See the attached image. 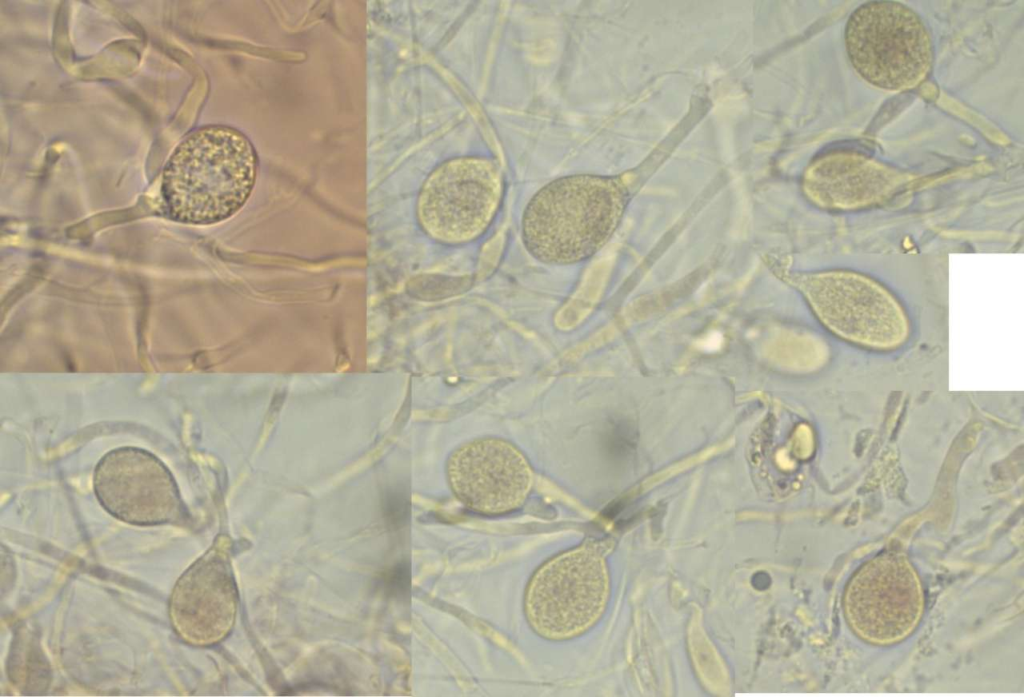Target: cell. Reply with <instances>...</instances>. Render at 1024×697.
I'll list each match as a JSON object with an SVG mask.
<instances>
[{
  "mask_svg": "<svg viewBox=\"0 0 1024 697\" xmlns=\"http://www.w3.org/2000/svg\"><path fill=\"white\" fill-rule=\"evenodd\" d=\"M503 195V177L495 159L462 156L439 164L425 180L417 202L423 230L446 244L481 235L492 222Z\"/></svg>",
  "mask_w": 1024,
  "mask_h": 697,
  "instance_id": "6",
  "label": "cell"
},
{
  "mask_svg": "<svg viewBox=\"0 0 1024 697\" xmlns=\"http://www.w3.org/2000/svg\"><path fill=\"white\" fill-rule=\"evenodd\" d=\"M96 497L115 518L133 525L176 523L184 505L168 468L153 454L134 447L107 453L93 478Z\"/></svg>",
  "mask_w": 1024,
  "mask_h": 697,
  "instance_id": "8",
  "label": "cell"
},
{
  "mask_svg": "<svg viewBox=\"0 0 1024 697\" xmlns=\"http://www.w3.org/2000/svg\"><path fill=\"white\" fill-rule=\"evenodd\" d=\"M258 158L239 130L209 125L190 133L163 170L161 194L168 217L212 225L235 215L256 182Z\"/></svg>",
  "mask_w": 1024,
  "mask_h": 697,
  "instance_id": "1",
  "label": "cell"
},
{
  "mask_svg": "<svg viewBox=\"0 0 1024 697\" xmlns=\"http://www.w3.org/2000/svg\"><path fill=\"white\" fill-rule=\"evenodd\" d=\"M237 590L228 555L214 547L177 580L168 603L176 634L192 646H211L230 632L236 614Z\"/></svg>",
  "mask_w": 1024,
  "mask_h": 697,
  "instance_id": "10",
  "label": "cell"
},
{
  "mask_svg": "<svg viewBox=\"0 0 1024 697\" xmlns=\"http://www.w3.org/2000/svg\"><path fill=\"white\" fill-rule=\"evenodd\" d=\"M848 58L868 83L889 91L910 89L929 74L933 45L921 18L894 1L860 5L844 32Z\"/></svg>",
  "mask_w": 1024,
  "mask_h": 697,
  "instance_id": "5",
  "label": "cell"
},
{
  "mask_svg": "<svg viewBox=\"0 0 1024 697\" xmlns=\"http://www.w3.org/2000/svg\"><path fill=\"white\" fill-rule=\"evenodd\" d=\"M628 200L629 191L619 176L577 174L555 179L524 210V246L546 264L586 260L611 238Z\"/></svg>",
  "mask_w": 1024,
  "mask_h": 697,
  "instance_id": "2",
  "label": "cell"
},
{
  "mask_svg": "<svg viewBox=\"0 0 1024 697\" xmlns=\"http://www.w3.org/2000/svg\"><path fill=\"white\" fill-rule=\"evenodd\" d=\"M781 280L799 291L830 331L853 343L892 349L907 338L909 325L895 296L874 279L849 270L799 272L768 261Z\"/></svg>",
  "mask_w": 1024,
  "mask_h": 697,
  "instance_id": "3",
  "label": "cell"
},
{
  "mask_svg": "<svg viewBox=\"0 0 1024 697\" xmlns=\"http://www.w3.org/2000/svg\"><path fill=\"white\" fill-rule=\"evenodd\" d=\"M14 656L10 660V677L14 683L26 691H41L49 684V668L46 659L37 645L30 638L18 640Z\"/></svg>",
  "mask_w": 1024,
  "mask_h": 697,
  "instance_id": "12",
  "label": "cell"
},
{
  "mask_svg": "<svg viewBox=\"0 0 1024 697\" xmlns=\"http://www.w3.org/2000/svg\"><path fill=\"white\" fill-rule=\"evenodd\" d=\"M895 169L863 154L829 152L815 158L802 181L806 197L829 210H851L877 204L902 184Z\"/></svg>",
  "mask_w": 1024,
  "mask_h": 697,
  "instance_id": "11",
  "label": "cell"
},
{
  "mask_svg": "<svg viewBox=\"0 0 1024 697\" xmlns=\"http://www.w3.org/2000/svg\"><path fill=\"white\" fill-rule=\"evenodd\" d=\"M448 484L469 510L500 515L519 509L527 500L534 473L514 444L483 437L457 447L446 463Z\"/></svg>",
  "mask_w": 1024,
  "mask_h": 697,
  "instance_id": "9",
  "label": "cell"
},
{
  "mask_svg": "<svg viewBox=\"0 0 1024 697\" xmlns=\"http://www.w3.org/2000/svg\"><path fill=\"white\" fill-rule=\"evenodd\" d=\"M610 596V576L602 548L586 542L544 562L524 593V614L541 638L565 641L593 628Z\"/></svg>",
  "mask_w": 1024,
  "mask_h": 697,
  "instance_id": "4",
  "label": "cell"
},
{
  "mask_svg": "<svg viewBox=\"0 0 1024 697\" xmlns=\"http://www.w3.org/2000/svg\"><path fill=\"white\" fill-rule=\"evenodd\" d=\"M923 605L916 571L904 555L895 552L878 554L862 564L847 583L843 598L852 630L876 645L906 638L921 619Z\"/></svg>",
  "mask_w": 1024,
  "mask_h": 697,
  "instance_id": "7",
  "label": "cell"
}]
</instances>
